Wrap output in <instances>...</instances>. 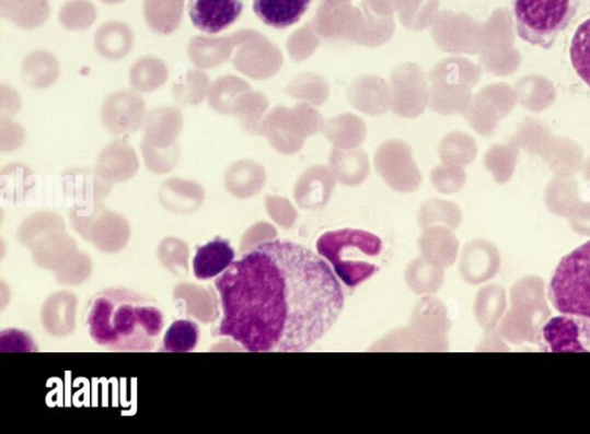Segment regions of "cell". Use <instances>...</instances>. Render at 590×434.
Segmentation results:
<instances>
[{
	"instance_id": "obj_1",
	"label": "cell",
	"mask_w": 590,
	"mask_h": 434,
	"mask_svg": "<svg viewBox=\"0 0 590 434\" xmlns=\"http://www.w3.org/2000/svg\"><path fill=\"white\" fill-rule=\"evenodd\" d=\"M215 288L223 310L216 335L252 353L304 352L344 308L339 281L325 260L276 238L245 250Z\"/></svg>"
},
{
	"instance_id": "obj_2",
	"label": "cell",
	"mask_w": 590,
	"mask_h": 434,
	"mask_svg": "<svg viewBox=\"0 0 590 434\" xmlns=\"http://www.w3.org/2000/svg\"><path fill=\"white\" fill-rule=\"evenodd\" d=\"M86 328L101 347L115 352H151L164 328L158 303L122 288L95 294L86 308Z\"/></svg>"
},
{
	"instance_id": "obj_3",
	"label": "cell",
	"mask_w": 590,
	"mask_h": 434,
	"mask_svg": "<svg viewBox=\"0 0 590 434\" xmlns=\"http://www.w3.org/2000/svg\"><path fill=\"white\" fill-rule=\"evenodd\" d=\"M317 253L334 268L348 289H357L379 271L381 237L363 230L325 232L316 243Z\"/></svg>"
},
{
	"instance_id": "obj_4",
	"label": "cell",
	"mask_w": 590,
	"mask_h": 434,
	"mask_svg": "<svg viewBox=\"0 0 590 434\" xmlns=\"http://www.w3.org/2000/svg\"><path fill=\"white\" fill-rule=\"evenodd\" d=\"M449 330L444 303L427 295L415 303L407 327L389 333L373 350L446 352Z\"/></svg>"
},
{
	"instance_id": "obj_5",
	"label": "cell",
	"mask_w": 590,
	"mask_h": 434,
	"mask_svg": "<svg viewBox=\"0 0 590 434\" xmlns=\"http://www.w3.org/2000/svg\"><path fill=\"white\" fill-rule=\"evenodd\" d=\"M511 307L497 332L512 344L540 343L541 332L552 312L546 303L544 281L536 275L519 279L510 291Z\"/></svg>"
},
{
	"instance_id": "obj_6",
	"label": "cell",
	"mask_w": 590,
	"mask_h": 434,
	"mask_svg": "<svg viewBox=\"0 0 590 434\" xmlns=\"http://www.w3.org/2000/svg\"><path fill=\"white\" fill-rule=\"evenodd\" d=\"M579 4L580 0H513L516 32L530 45L551 49L572 23Z\"/></svg>"
},
{
	"instance_id": "obj_7",
	"label": "cell",
	"mask_w": 590,
	"mask_h": 434,
	"mask_svg": "<svg viewBox=\"0 0 590 434\" xmlns=\"http://www.w3.org/2000/svg\"><path fill=\"white\" fill-rule=\"evenodd\" d=\"M548 296L562 315L590 319V242L560 259L551 280Z\"/></svg>"
},
{
	"instance_id": "obj_8",
	"label": "cell",
	"mask_w": 590,
	"mask_h": 434,
	"mask_svg": "<svg viewBox=\"0 0 590 434\" xmlns=\"http://www.w3.org/2000/svg\"><path fill=\"white\" fill-rule=\"evenodd\" d=\"M543 352L590 353V319L562 315L545 322L539 343Z\"/></svg>"
},
{
	"instance_id": "obj_9",
	"label": "cell",
	"mask_w": 590,
	"mask_h": 434,
	"mask_svg": "<svg viewBox=\"0 0 590 434\" xmlns=\"http://www.w3.org/2000/svg\"><path fill=\"white\" fill-rule=\"evenodd\" d=\"M146 105L136 92L120 91L108 95L101 108L107 132L115 136L136 133L143 126Z\"/></svg>"
},
{
	"instance_id": "obj_10",
	"label": "cell",
	"mask_w": 590,
	"mask_h": 434,
	"mask_svg": "<svg viewBox=\"0 0 590 434\" xmlns=\"http://www.w3.org/2000/svg\"><path fill=\"white\" fill-rule=\"evenodd\" d=\"M243 10L244 0H189L188 3L193 26L209 35L228 30Z\"/></svg>"
},
{
	"instance_id": "obj_11",
	"label": "cell",
	"mask_w": 590,
	"mask_h": 434,
	"mask_svg": "<svg viewBox=\"0 0 590 434\" xmlns=\"http://www.w3.org/2000/svg\"><path fill=\"white\" fill-rule=\"evenodd\" d=\"M499 269V250L484 238L468 243L459 258V273L470 285L485 284L496 277Z\"/></svg>"
},
{
	"instance_id": "obj_12",
	"label": "cell",
	"mask_w": 590,
	"mask_h": 434,
	"mask_svg": "<svg viewBox=\"0 0 590 434\" xmlns=\"http://www.w3.org/2000/svg\"><path fill=\"white\" fill-rule=\"evenodd\" d=\"M183 128V116L176 107H160L150 112L143 122V142L158 150L180 145L177 139Z\"/></svg>"
},
{
	"instance_id": "obj_13",
	"label": "cell",
	"mask_w": 590,
	"mask_h": 434,
	"mask_svg": "<svg viewBox=\"0 0 590 434\" xmlns=\"http://www.w3.org/2000/svg\"><path fill=\"white\" fill-rule=\"evenodd\" d=\"M235 253L227 238L215 241L196 250L193 258V272L196 279L209 280L221 275L233 262Z\"/></svg>"
},
{
	"instance_id": "obj_14",
	"label": "cell",
	"mask_w": 590,
	"mask_h": 434,
	"mask_svg": "<svg viewBox=\"0 0 590 434\" xmlns=\"http://www.w3.org/2000/svg\"><path fill=\"white\" fill-rule=\"evenodd\" d=\"M312 0H254L253 11L265 25L286 30L308 12Z\"/></svg>"
},
{
	"instance_id": "obj_15",
	"label": "cell",
	"mask_w": 590,
	"mask_h": 434,
	"mask_svg": "<svg viewBox=\"0 0 590 434\" xmlns=\"http://www.w3.org/2000/svg\"><path fill=\"white\" fill-rule=\"evenodd\" d=\"M419 250L429 262L449 269L458 258V238L447 228L431 226L419 238Z\"/></svg>"
},
{
	"instance_id": "obj_16",
	"label": "cell",
	"mask_w": 590,
	"mask_h": 434,
	"mask_svg": "<svg viewBox=\"0 0 590 434\" xmlns=\"http://www.w3.org/2000/svg\"><path fill=\"white\" fill-rule=\"evenodd\" d=\"M139 167L135 149L123 142L105 146L99 156L97 169L105 178L124 180L132 177Z\"/></svg>"
},
{
	"instance_id": "obj_17",
	"label": "cell",
	"mask_w": 590,
	"mask_h": 434,
	"mask_svg": "<svg viewBox=\"0 0 590 434\" xmlns=\"http://www.w3.org/2000/svg\"><path fill=\"white\" fill-rule=\"evenodd\" d=\"M334 180L329 173L321 169H309L298 180L294 199L303 209H320L332 197Z\"/></svg>"
},
{
	"instance_id": "obj_18",
	"label": "cell",
	"mask_w": 590,
	"mask_h": 434,
	"mask_svg": "<svg viewBox=\"0 0 590 434\" xmlns=\"http://www.w3.org/2000/svg\"><path fill=\"white\" fill-rule=\"evenodd\" d=\"M507 309L508 297L505 289L496 284L479 289L474 301V316L486 332L497 329Z\"/></svg>"
},
{
	"instance_id": "obj_19",
	"label": "cell",
	"mask_w": 590,
	"mask_h": 434,
	"mask_svg": "<svg viewBox=\"0 0 590 434\" xmlns=\"http://www.w3.org/2000/svg\"><path fill=\"white\" fill-rule=\"evenodd\" d=\"M446 278V269L435 266L428 259L420 256L410 260L405 270L407 288L423 296L433 295L439 292Z\"/></svg>"
},
{
	"instance_id": "obj_20",
	"label": "cell",
	"mask_w": 590,
	"mask_h": 434,
	"mask_svg": "<svg viewBox=\"0 0 590 434\" xmlns=\"http://www.w3.org/2000/svg\"><path fill=\"white\" fill-rule=\"evenodd\" d=\"M232 50L228 39L196 37L188 47V57L196 68L207 70L221 67Z\"/></svg>"
},
{
	"instance_id": "obj_21",
	"label": "cell",
	"mask_w": 590,
	"mask_h": 434,
	"mask_svg": "<svg viewBox=\"0 0 590 434\" xmlns=\"http://www.w3.org/2000/svg\"><path fill=\"white\" fill-rule=\"evenodd\" d=\"M59 72L58 60L51 54L36 51L25 58L21 74L32 89L45 90L56 82Z\"/></svg>"
},
{
	"instance_id": "obj_22",
	"label": "cell",
	"mask_w": 590,
	"mask_h": 434,
	"mask_svg": "<svg viewBox=\"0 0 590 434\" xmlns=\"http://www.w3.org/2000/svg\"><path fill=\"white\" fill-rule=\"evenodd\" d=\"M169 78L164 61L143 57L129 71V83L137 93H151L161 89Z\"/></svg>"
},
{
	"instance_id": "obj_23",
	"label": "cell",
	"mask_w": 590,
	"mask_h": 434,
	"mask_svg": "<svg viewBox=\"0 0 590 434\" xmlns=\"http://www.w3.org/2000/svg\"><path fill=\"white\" fill-rule=\"evenodd\" d=\"M265 171L253 162H239L227 173V187L239 198L255 195L265 184Z\"/></svg>"
},
{
	"instance_id": "obj_24",
	"label": "cell",
	"mask_w": 590,
	"mask_h": 434,
	"mask_svg": "<svg viewBox=\"0 0 590 434\" xmlns=\"http://www.w3.org/2000/svg\"><path fill=\"white\" fill-rule=\"evenodd\" d=\"M200 339L198 324L188 319L173 321L167 329L162 350L167 353H188L196 349Z\"/></svg>"
},
{
	"instance_id": "obj_25",
	"label": "cell",
	"mask_w": 590,
	"mask_h": 434,
	"mask_svg": "<svg viewBox=\"0 0 590 434\" xmlns=\"http://www.w3.org/2000/svg\"><path fill=\"white\" fill-rule=\"evenodd\" d=\"M247 82L235 77H223L216 80L210 86L208 103L211 108L221 115H233L238 94L246 89Z\"/></svg>"
},
{
	"instance_id": "obj_26",
	"label": "cell",
	"mask_w": 590,
	"mask_h": 434,
	"mask_svg": "<svg viewBox=\"0 0 590 434\" xmlns=\"http://www.w3.org/2000/svg\"><path fill=\"white\" fill-rule=\"evenodd\" d=\"M209 78L206 73L193 70L174 80L172 93L174 99L184 105L200 104L210 91Z\"/></svg>"
},
{
	"instance_id": "obj_27",
	"label": "cell",
	"mask_w": 590,
	"mask_h": 434,
	"mask_svg": "<svg viewBox=\"0 0 590 434\" xmlns=\"http://www.w3.org/2000/svg\"><path fill=\"white\" fill-rule=\"evenodd\" d=\"M95 46L102 57L120 60L134 50V35L123 30H101L96 35Z\"/></svg>"
},
{
	"instance_id": "obj_28",
	"label": "cell",
	"mask_w": 590,
	"mask_h": 434,
	"mask_svg": "<svg viewBox=\"0 0 590 434\" xmlns=\"http://www.w3.org/2000/svg\"><path fill=\"white\" fill-rule=\"evenodd\" d=\"M572 67L590 89V19L578 27L571 42Z\"/></svg>"
},
{
	"instance_id": "obj_29",
	"label": "cell",
	"mask_w": 590,
	"mask_h": 434,
	"mask_svg": "<svg viewBox=\"0 0 590 434\" xmlns=\"http://www.w3.org/2000/svg\"><path fill=\"white\" fill-rule=\"evenodd\" d=\"M461 221L458 210L443 201H433L425 206L420 214V225L424 230L441 223L455 228Z\"/></svg>"
},
{
	"instance_id": "obj_30",
	"label": "cell",
	"mask_w": 590,
	"mask_h": 434,
	"mask_svg": "<svg viewBox=\"0 0 590 434\" xmlns=\"http://www.w3.org/2000/svg\"><path fill=\"white\" fill-rule=\"evenodd\" d=\"M141 151L147 167L160 173L171 171L176 166L181 155L180 145L169 150H158L149 146L143 141L141 142Z\"/></svg>"
},
{
	"instance_id": "obj_31",
	"label": "cell",
	"mask_w": 590,
	"mask_h": 434,
	"mask_svg": "<svg viewBox=\"0 0 590 434\" xmlns=\"http://www.w3.org/2000/svg\"><path fill=\"white\" fill-rule=\"evenodd\" d=\"M267 203L269 213L277 224L284 228H290L293 226L297 220V211L289 203V201L269 197L267 199Z\"/></svg>"
},
{
	"instance_id": "obj_32",
	"label": "cell",
	"mask_w": 590,
	"mask_h": 434,
	"mask_svg": "<svg viewBox=\"0 0 590 434\" xmlns=\"http://www.w3.org/2000/svg\"><path fill=\"white\" fill-rule=\"evenodd\" d=\"M505 341L496 330L488 331L477 350L481 352H508L509 347Z\"/></svg>"
},
{
	"instance_id": "obj_33",
	"label": "cell",
	"mask_w": 590,
	"mask_h": 434,
	"mask_svg": "<svg viewBox=\"0 0 590 434\" xmlns=\"http://www.w3.org/2000/svg\"><path fill=\"white\" fill-rule=\"evenodd\" d=\"M574 230L582 235L590 236V209L580 212L572 221Z\"/></svg>"
}]
</instances>
